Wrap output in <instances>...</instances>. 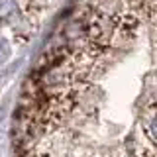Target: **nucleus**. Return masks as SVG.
Masks as SVG:
<instances>
[{"instance_id": "nucleus-1", "label": "nucleus", "mask_w": 157, "mask_h": 157, "mask_svg": "<svg viewBox=\"0 0 157 157\" xmlns=\"http://www.w3.org/2000/svg\"><path fill=\"white\" fill-rule=\"evenodd\" d=\"M16 14V2L14 0H0V18H10Z\"/></svg>"}]
</instances>
